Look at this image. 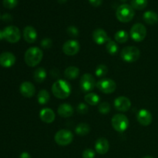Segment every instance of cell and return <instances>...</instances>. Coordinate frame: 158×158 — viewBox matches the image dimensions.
<instances>
[{
    "label": "cell",
    "instance_id": "cell-7",
    "mask_svg": "<svg viewBox=\"0 0 158 158\" xmlns=\"http://www.w3.org/2000/svg\"><path fill=\"white\" fill-rule=\"evenodd\" d=\"M4 39L10 43H16L21 38L19 29L15 26H9L3 30Z\"/></svg>",
    "mask_w": 158,
    "mask_h": 158
},
{
    "label": "cell",
    "instance_id": "cell-27",
    "mask_svg": "<svg viewBox=\"0 0 158 158\" xmlns=\"http://www.w3.org/2000/svg\"><path fill=\"white\" fill-rule=\"evenodd\" d=\"M114 39L119 43H125L129 39V34L125 30H119L114 35Z\"/></svg>",
    "mask_w": 158,
    "mask_h": 158
},
{
    "label": "cell",
    "instance_id": "cell-19",
    "mask_svg": "<svg viewBox=\"0 0 158 158\" xmlns=\"http://www.w3.org/2000/svg\"><path fill=\"white\" fill-rule=\"evenodd\" d=\"M110 148V143L109 141L106 140L104 137H101V138H99L98 140L96 141L95 143V149L98 154H106L109 151Z\"/></svg>",
    "mask_w": 158,
    "mask_h": 158
},
{
    "label": "cell",
    "instance_id": "cell-22",
    "mask_svg": "<svg viewBox=\"0 0 158 158\" xmlns=\"http://www.w3.org/2000/svg\"><path fill=\"white\" fill-rule=\"evenodd\" d=\"M80 74V69L77 66H69L64 71V76L68 80H75Z\"/></svg>",
    "mask_w": 158,
    "mask_h": 158
},
{
    "label": "cell",
    "instance_id": "cell-30",
    "mask_svg": "<svg viewBox=\"0 0 158 158\" xmlns=\"http://www.w3.org/2000/svg\"><path fill=\"white\" fill-rule=\"evenodd\" d=\"M108 73V68L106 65L100 64L99 66H97V67L96 68L95 70V74L97 77H104Z\"/></svg>",
    "mask_w": 158,
    "mask_h": 158
},
{
    "label": "cell",
    "instance_id": "cell-3",
    "mask_svg": "<svg viewBox=\"0 0 158 158\" xmlns=\"http://www.w3.org/2000/svg\"><path fill=\"white\" fill-rule=\"evenodd\" d=\"M135 15L134 9L131 5L122 4L117 8L116 16L117 19L121 23H128L131 21Z\"/></svg>",
    "mask_w": 158,
    "mask_h": 158
},
{
    "label": "cell",
    "instance_id": "cell-13",
    "mask_svg": "<svg viewBox=\"0 0 158 158\" xmlns=\"http://www.w3.org/2000/svg\"><path fill=\"white\" fill-rule=\"evenodd\" d=\"M137 120L143 126H148L152 123V114L146 109H141L137 114Z\"/></svg>",
    "mask_w": 158,
    "mask_h": 158
},
{
    "label": "cell",
    "instance_id": "cell-42",
    "mask_svg": "<svg viewBox=\"0 0 158 158\" xmlns=\"http://www.w3.org/2000/svg\"><path fill=\"white\" fill-rule=\"evenodd\" d=\"M143 158H154V157H151V156H145V157H143Z\"/></svg>",
    "mask_w": 158,
    "mask_h": 158
},
{
    "label": "cell",
    "instance_id": "cell-10",
    "mask_svg": "<svg viewBox=\"0 0 158 158\" xmlns=\"http://www.w3.org/2000/svg\"><path fill=\"white\" fill-rule=\"evenodd\" d=\"M97 87L103 94H112L117 89V84L111 79H102L97 83Z\"/></svg>",
    "mask_w": 158,
    "mask_h": 158
},
{
    "label": "cell",
    "instance_id": "cell-41",
    "mask_svg": "<svg viewBox=\"0 0 158 158\" xmlns=\"http://www.w3.org/2000/svg\"><path fill=\"white\" fill-rule=\"evenodd\" d=\"M58 2L60 3H64V2H66V0H58Z\"/></svg>",
    "mask_w": 158,
    "mask_h": 158
},
{
    "label": "cell",
    "instance_id": "cell-14",
    "mask_svg": "<svg viewBox=\"0 0 158 158\" xmlns=\"http://www.w3.org/2000/svg\"><path fill=\"white\" fill-rule=\"evenodd\" d=\"M19 91L22 95L26 98H31L35 94V87L30 82H23L19 86Z\"/></svg>",
    "mask_w": 158,
    "mask_h": 158
},
{
    "label": "cell",
    "instance_id": "cell-4",
    "mask_svg": "<svg viewBox=\"0 0 158 158\" xmlns=\"http://www.w3.org/2000/svg\"><path fill=\"white\" fill-rule=\"evenodd\" d=\"M140 52L136 46H126L123 48L120 53L122 60L126 63H134L140 58Z\"/></svg>",
    "mask_w": 158,
    "mask_h": 158
},
{
    "label": "cell",
    "instance_id": "cell-28",
    "mask_svg": "<svg viewBox=\"0 0 158 158\" xmlns=\"http://www.w3.org/2000/svg\"><path fill=\"white\" fill-rule=\"evenodd\" d=\"M106 48L108 53L110 54L111 56L116 55L117 53V52H118V46H117V43L115 41H114V40H110V39L106 43Z\"/></svg>",
    "mask_w": 158,
    "mask_h": 158
},
{
    "label": "cell",
    "instance_id": "cell-29",
    "mask_svg": "<svg viewBox=\"0 0 158 158\" xmlns=\"http://www.w3.org/2000/svg\"><path fill=\"white\" fill-rule=\"evenodd\" d=\"M148 4V0H131V6L134 9L142 10L145 9Z\"/></svg>",
    "mask_w": 158,
    "mask_h": 158
},
{
    "label": "cell",
    "instance_id": "cell-15",
    "mask_svg": "<svg viewBox=\"0 0 158 158\" xmlns=\"http://www.w3.org/2000/svg\"><path fill=\"white\" fill-rule=\"evenodd\" d=\"M15 63V56L9 52H4L0 54V65L2 67H12Z\"/></svg>",
    "mask_w": 158,
    "mask_h": 158
},
{
    "label": "cell",
    "instance_id": "cell-1",
    "mask_svg": "<svg viewBox=\"0 0 158 158\" xmlns=\"http://www.w3.org/2000/svg\"><path fill=\"white\" fill-rule=\"evenodd\" d=\"M72 91L70 84L64 80H58L52 84V94L58 99H66L69 97Z\"/></svg>",
    "mask_w": 158,
    "mask_h": 158
},
{
    "label": "cell",
    "instance_id": "cell-16",
    "mask_svg": "<svg viewBox=\"0 0 158 158\" xmlns=\"http://www.w3.org/2000/svg\"><path fill=\"white\" fill-rule=\"evenodd\" d=\"M93 40L97 44L103 45L109 41L110 38L108 37L106 31L103 29H97L93 32Z\"/></svg>",
    "mask_w": 158,
    "mask_h": 158
},
{
    "label": "cell",
    "instance_id": "cell-20",
    "mask_svg": "<svg viewBox=\"0 0 158 158\" xmlns=\"http://www.w3.org/2000/svg\"><path fill=\"white\" fill-rule=\"evenodd\" d=\"M58 114L62 117H70L73 114V107L69 103H63L58 107Z\"/></svg>",
    "mask_w": 158,
    "mask_h": 158
},
{
    "label": "cell",
    "instance_id": "cell-40",
    "mask_svg": "<svg viewBox=\"0 0 158 158\" xmlns=\"http://www.w3.org/2000/svg\"><path fill=\"white\" fill-rule=\"evenodd\" d=\"M4 39V35H3V31L0 30V40Z\"/></svg>",
    "mask_w": 158,
    "mask_h": 158
},
{
    "label": "cell",
    "instance_id": "cell-18",
    "mask_svg": "<svg viewBox=\"0 0 158 158\" xmlns=\"http://www.w3.org/2000/svg\"><path fill=\"white\" fill-rule=\"evenodd\" d=\"M40 117L43 122L46 123H51L55 120L56 115L54 111L50 108H43L40 113Z\"/></svg>",
    "mask_w": 158,
    "mask_h": 158
},
{
    "label": "cell",
    "instance_id": "cell-8",
    "mask_svg": "<svg viewBox=\"0 0 158 158\" xmlns=\"http://www.w3.org/2000/svg\"><path fill=\"white\" fill-rule=\"evenodd\" d=\"M130 35L134 41L137 43L143 41L147 35V29L141 23L134 24L130 31Z\"/></svg>",
    "mask_w": 158,
    "mask_h": 158
},
{
    "label": "cell",
    "instance_id": "cell-23",
    "mask_svg": "<svg viewBox=\"0 0 158 158\" xmlns=\"http://www.w3.org/2000/svg\"><path fill=\"white\" fill-rule=\"evenodd\" d=\"M46 76H47V73H46V69L43 67H39L37 68L35 70V72H34L33 78L35 82L40 83H43V82L46 80Z\"/></svg>",
    "mask_w": 158,
    "mask_h": 158
},
{
    "label": "cell",
    "instance_id": "cell-36",
    "mask_svg": "<svg viewBox=\"0 0 158 158\" xmlns=\"http://www.w3.org/2000/svg\"><path fill=\"white\" fill-rule=\"evenodd\" d=\"M82 156H83V158H94L95 157V152L94 150L87 148L83 151Z\"/></svg>",
    "mask_w": 158,
    "mask_h": 158
},
{
    "label": "cell",
    "instance_id": "cell-12",
    "mask_svg": "<svg viewBox=\"0 0 158 158\" xmlns=\"http://www.w3.org/2000/svg\"><path fill=\"white\" fill-rule=\"evenodd\" d=\"M131 106V102L126 97H119L114 100V106L120 112H127Z\"/></svg>",
    "mask_w": 158,
    "mask_h": 158
},
{
    "label": "cell",
    "instance_id": "cell-34",
    "mask_svg": "<svg viewBox=\"0 0 158 158\" xmlns=\"http://www.w3.org/2000/svg\"><path fill=\"white\" fill-rule=\"evenodd\" d=\"M77 112L79 114H85L88 112V110H89V107H88L87 105L84 103H79L78 106H77Z\"/></svg>",
    "mask_w": 158,
    "mask_h": 158
},
{
    "label": "cell",
    "instance_id": "cell-38",
    "mask_svg": "<svg viewBox=\"0 0 158 158\" xmlns=\"http://www.w3.org/2000/svg\"><path fill=\"white\" fill-rule=\"evenodd\" d=\"M2 19L5 20V21H10V20H12V16L9 14L6 13L3 15Z\"/></svg>",
    "mask_w": 158,
    "mask_h": 158
},
{
    "label": "cell",
    "instance_id": "cell-33",
    "mask_svg": "<svg viewBox=\"0 0 158 158\" xmlns=\"http://www.w3.org/2000/svg\"><path fill=\"white\" fill-rule=\"evenodd\" d=\"M67 33L70 37H77L79 35V30L76 26H70L67 28Z\"/></svg>",
    "mask_w": 158,
    "mask_h": 158
},
{
    "label": "cell",
    "instance_id": "cell-9",
    "mask_svg": "<svg viewBox=\"0 0 158 158\" xmlns=\"http://www.w3.org/2000/svg\"><path fill=\"white\" fill-rule=\"evenodd\" d=\"M96 83L95 78L90 73H85L81 77L80 80V89L83 92L90 93L95 88Z\"/></svg>",
    "mask_w": 158,
    "mask_h": 158
},
{
    "label": "cell",
    "instance_id": "cell-2",
    "mask_svg": "<svg viewBox=\"0 0 158 158\" xmlns=\"http://www.w3.org/2000/svg\"><path fill=\"white\" fill-rule=\"evenodd\" d=\"M43 57V52L39 47L29 48L26 51L24 55V60L26 64L30 67L37 66L42 61Z\"/></svg>",
    "mask_w": 158,
    "mask_h": 158
},
{
    "label": "cell",
    "instance_id": "cell-31",
    "mask_svg": "<svg viewBox=\"0 0 158 158\" xmlns=\"http://www.w3.org/2000/svg\"><path fill=\"white\" fill-rule=\"evenodd\" d=\"M98 110L100 114H106L110 110V105L108 102H103L98 106Z\"/></svg>",
    "mask_w": 158,
    "mask_h": 158
},
{
    "label": "cell",
    "instance_id": "cell-5",
    "mask_svg": "<svg viewBox=\"0 0 158 158\" xmlns=\"http://www.w3.org/2000/svg\"><path fill=\"white\" fill-rule=\"evenodd\" d=\"M112 127L118 132H124L129 127V120L125 115L121 114H116L111 120Z\"/></svg>",
    "mask_w": 158,
    "mask_h": 158
},
{
    "label": "cell",
    "instance_id": "cell-26",
    "mask_svg": "<svg viewBox=\"0 0 158 158\" xmlns=\"http://www.w3.org/2000/svg\"><path fill=\"white\" fill-rule=\"evenodd\" d=\"M90 131V127L86 123H81L77 126L75 129V132L79 136H86Z\"/></svg>",
    "mask_w": 158,
    "mask_h": 158
},
{
    "label": "cell",
    "instance_id": "cell-43",
    "mask_svg": "<svg viewBox=\"0 0 158 158\" xmlns=\"http://www.w3.org/2000/svg\"><path fill=\"white\" fill-rule=\"evenodd\" d=\"M121 1H123V2H125V1H127V0H121Z\"/></svg>",
    "mask_w": 158,
    "mask_h": 158
},
{
    "label": "cell",
    "instance_id": "cell-17",
    "mask_svg": "<svg viewBox=\"0 0 158 158\" xmlns=\"http://www.w3.org/2000/svg\"><path fill=\"white\" fill-rule=\"evenodd\" d=\"M23 38L28 43H34L37 40V32L34 27L27 26L23 29Z\"/></svg>",
    "mask_w": 158,
    "mask_h": 158
},
{
    "label": "cell",
    "instance_id": "cell-24",
    "mask_svg": "<svg viewBox=\"0 0 158 158\" xmlns=\"http://www.w3.org/2000/svg\"><path fill=\"white\" fill-rule=\"evenodd\" d=\"M50 95L46 89H41L37 94V100L40 105H45L49 101Z\"/></svg>",
    "mask_w": 158,
    "mask_h": 158
},
{
    "label": "cell",
    "instance_id": "cell-21",
    "mask_svg": "<svg viewBox=\"0 0 158 158\" xmlns=\"http://www.w3.org/2000/svg\"><path fill=\"white\" fill-rule=\"evenodd\" d=\"M143 20L148 25H155L158 22V15L154 11H147L143 15Z\"/></svg>",
    "mask_w": 158,
    "mask_h": 158
},
{
    "label": "cell",
    "instance_id": "cell-6",
    "mask_svg": "<svg viewBox=\"0 0 158 158\" xmlns=\"http://www.w3.org/2000/svg\"><path fill=\"white\" fill-rule=\"evenodd\" d=\"M54 140L56 143L60 146H67L72 143L73 140V134L69 130H60L55 134Z\"/></svg>",
    "mask_w": 158,
    "mask_h": 158
},
{
    "label": "cell",
    "instance_id": "cell-32",
    "mask_svg": "<svg viewBox=\"0 0 158 158\" xmlns=\"http://www.w3.org/2000/svg\"><path fill=\"white\" fill-rule=\"evenodd\" d=\"M2 4L6 9H13L18 4V0H3Z\"/></svg>",
    "mask_w": 158,
    "mask_h": 158
},
{
    "label": "cell",
    "instance_id": "cell-11",
    "mask_svg": "<svg viewBox=\"0 0 158 158\" xmlns=\"http://www.w3.org/2000/svg\"><path fill=\"white\" fill-rule=\"evenodd\" d=\"M80 49V45L77 40H70L66 41L63 46V51L67 56H75Z\"/></svg>",
    "mask_w": 158,
    "mask_h": 158
},
{
    "label": "cell",
    "instance_id": "cell-35",
    "mask_svg": "<svg viewBox=\"0 0 158 158\" xmlns=\"http://www.w3.org/2000/svg\"><path fill=\"white\" fill-rule=\"evenodd\" d=\"M40 45H41V46L43 48V49H50L52 46V41L49 38L43 39V40L41 41Z\"/></svg>",
    "mask_w": 158,
    "mask_h": 158
},
{
    "label": "cell",
    "instance_id": "cell-25",
    "mask_svg": "<svg viewBox=\"0 0 158 158\" xmlns=\"http://www.w3.org/2000/svg\"><path fill=\"white\" fill-rule=\"evenodd\" d=\"M84 100L86 103L89 105H92V106H96L100 103V97L94 93L86 94L84 97Z\"/></svg>",
    "mask_w": 158,
    "mask_h": 158
},
{
    "label": "cell",
    "instance_id": "cell-37",
    "mask_svg": "<svg viewBox=\"0 0 158 158\" xmlns=\"http://www.w3.org/2000/svg\"><path fill=\"white\" fill-rule=\"evenodd\" d=\"M89 3L92 5L94 7H97V6H100L102 4V2L103 0H89Z\"/></svg>",
    "mask_w": 158,
    "mask_h": 158
},
{
    "label": "cell",
    "instance_id": "cell-39",
    "mask_svg": "<svg viewBox=\"0 0 158 158\" xmlns=\"http://www.w3.org/2000/svg\"><path fill=\"white\" fill-rule=\"evenodd\" d=\"M19 158H31L30 154L27 152H23L20 154Z\"/></svg>",
    "mask_w": 158,
    "mask_h": 158
}]
</instances>
